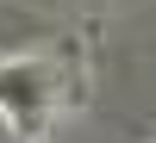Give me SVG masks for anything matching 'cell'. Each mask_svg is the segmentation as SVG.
<instances>
[{
    "label": "cell",
    "mask_w": 156,
    "mask_h": 143,
    "mask_svg": "<svg viewBox=\"0 0 156 143\" xmlns=\"http://www.w3.org/2000/svg\"><path fill=\"white\" fill-rule=\"evenodd\" d=\"M69 106L62 69L50 56H0V118L19 143H44L56 131V112Z\"/></svg>",
    "instance_id": "1"
}]
</instances>
